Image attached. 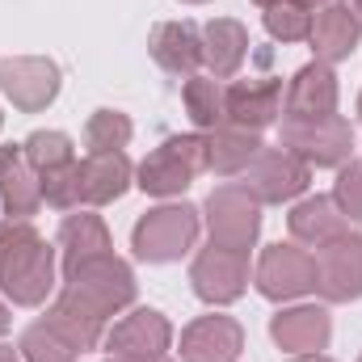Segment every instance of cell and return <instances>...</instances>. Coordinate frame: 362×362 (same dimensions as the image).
Here are the masks:
<instances>
[{"label": "cell", "instance_id": "obj_36", "mask_svg": "<svg viewBox=\"0 0 362 362\" xmlns=\"http://www.w3.org/2000/svg\"><path fill=\"white\" fill-rule=\"evenodd\" d=\"M295 4H303V8H325V4H333V0H295Z\"/></svg>", "mask_w": 362, "mask_h": 362}, {"label": "cell", "instance_id": "obj_16", "mask_svg": "<svg viewBox=\"0 0 362 362\" xmlns=\"http://www.w3.org/2000/svg\"><path fill=\"white\" fill-rule=\"evenodd\" d=\"M308 42H312V55H316L320 64L350 59L362 42V21L354 17V8H350L346 0H333V4H325V8L312 13V34H308Z\"/></svg>", "mask_w": 362, "mask_h": 362}, {"label": "cell", "instance_id": "obj_25", "mask_svg": "<svg viewBox=\"0 0 362 362\" xmlns=\"http://www.w3.org/2000/svg\"><path fill=\"white\" fill-rule=\"evenodd\" d=\"M0 206H4L8 219H30V215H38V206H42V181H38V173L25 165V156H21L13 169L0 173Z\"/></svg>", "mask_w": 362, "mask_h": 362}, {"label": "cell", "instance_id": "obj_24", "mask_svg": "<svg viewBox=\"0 0 362 362\" xmlns=\"http://www.w3.org/2000/svg\"><path fill=\"white\" fill-rule=\"evenodd\" d=\"M76 354H85V350H97L101 346V337H105V320L101 316H93L85 303H76L72 295H64L59 291V299L47 308V316H42Z\"/></svg>", "mask_w": 362, "mask_h": 362}, {"label": "cell", "instance_id": "obj_38", "mask_svg": "<svg viewBox=\"0 0 362 362\" xmlns=\"http://www.w3.org/2000/svg\"><path fill=\"white\" fill-rule=\"evenodd\" d=\"M346 4L354 8V17H358V21H362V0H346Z\"/></svg>", "mask_w": 362, "mask_h": 362}, {"label": "cell", "instance_id": "obj_18", "mask_svg": "<svg viewBox=\"0 0 362 362\" xmlns=\"http://www.w3.org/2000/svg\"><path fill=\"white\" fill-rule=\"evenodd\" d=\"M152 59L169 72V76H198L202 68V30L194 21H160L148 38Z\"/></svg>", "mask_w": 362, "mask_h": 362}, {"label": "cell", "instance_id": "obj_42", "mask_svg": "<svg viewBox=\"0 0 362 362\" xmlns=\"http://www.w3.org/2000/svg\"><path fill=\"white\" fill-rule=\"evenodd\" d=\"M358 122H362V93H358Z\"/></svg>", "mask_w": 362, "mask_h": 362}, {"label": "cell", "instance_id": "obj_17", "mask_svg": "<svg viewBox=\"0 0 362 362\" xmlns=\"http://www.w3.org/2000/svg\"><path fill=\"white\" fill-rule=\"evenodd\" d=\"M270 337L278 350L286 354H320L333 337V320L325 308L316 303H299V308H286L270 320Z\"/></svg>", "mask_w": 362, "mask_h": 362}, {"label": "cell", "instance_id": "obj_10", "mask_svg": "<svg viewBox=\"0 0 362 362\" xmlns=\"http://www.w3.org/2000/svg\"><path fill=\"white\" fill-rule=\"evenodd\" d=\"M316 291L325 303L362 299V232H346L316 249Z\"/></svg>", "mask_w": 362, "mask_h": 362}, {"label": "cell", "instance_id": "obj_22", "mask_svg": "<svg viewBox=\"0 0 362 362\" xmlns=\"http://www.w3.org/2000/svg\"><path fill=\"white\" fill-rule=\"evenodd\" d=\"M245 55H249V30L236 17H215L202 25V64L215 81L236 76Z\"/></svg>", "mask_w": 362, "mask_h": 362}, {"label": "cell", "instance_id": "obj_15", "mask_svg": "<svg viewBox=\"0 0 362 362\" xmlns=\"http://www.w3.org/2000/svg\"><path fill=\"white\" fill-rule=\"evenodd\" d=\"M245 350V329L232 316H198L181 333V362H236Z\"/></svg>", "mask_w": 362, "mask_h": 362}, {"label": "cell", "instance_id": "obj_31", "mask_svg": "<svg viewBox=\"0 0 362 362\" xmlns=\"http://www.w3.org/2000/svg\"><path fill=\"white\" fill-rule=\"evenodd\" d=\"M42 202L55 206V211H81V160L55 169V173H42Z\"/></svg>", "mask_w": 362, "mask_h": 362}, {"label": "cell", "instance_id": "obj_9", "mask_svg": "<svg viewBox=\"0 0 362 362\" xmlns=\"http://www.w3.org/2000/svg\"><path fill=\"white\" fill-rule=\"evenodd\" d=\"M59 64L47 55H8L0 59V93L21 110V114H38L59 97Z\"/></svg>", "mask_w": 362, "mask_h": 362}, {"label": "cell", "instance_id": "obj_33", "mask_svg": "<svg viewBox=\"0 0 362 362\" xmlns=\"http://www.w3.org/2000/svg\"><path fill=\"white\" fill-rule=\"evenodd\" d=\"M21 160V144H0V173Z\"/></svg>", "mask_w": 362, "mask_h": 362}, {"label": "cell", "instance_id": "obj_29", "mask_svg": "<svg viewBox=\"0 0 362 362\" xmlns=\"http://www.w3.org/2000/svg\"><path fill=\"white\" fill-rule=\"evenodd\" d=\"M21 358L25 362H76V350L47 325V320H34L25 333H21Z\"/></svg>", "mask_w": 362, "mask_h": 362}, {"label": "cell", "instance_id": "obj_20", "mask_svg": "<svg viewBox=\"0 0 362 362\" xmlns=\"http://www.w3.org/2000/svg\"><path fill=\"white\" fill-rule=\"evenodd\" d=\"M135 181V165L127 152H97L81 160V206H110Z\"/></svg>", "mask_w": 362, "mask_h": 362}, {"label": "cell", "instance_id": "obj_28", "mask_svg": "<svg viewBox=\"0 0 362 362\" xmlns=\"http://www.w3.org/2000/svg\"><path fill=\"white\" fill-rule=\"evenodd\" d=\"M135 135V122L122 114V110H93L89 127H85V144H89V156L97 152H122Z\"/></svg>", "mask_w": 362, "mask_h": 362}, {"label": "cell", "instance_id": "obj_23", "mask_svg": "<svg viewBox=\"0 0 362 362\" xmlns=\"http://www.w3.org/2000/svg\"><path fill=\"white\" fill-rule=\"evenodd\" d=\"M55 245H59V253H64V270H72V266H81V262H93V257L114 253V245H110V228H105V219L93 215V211H76V215H68V219L59 223Z\"/></svg>", "mask_w": 362, "mask_h": 362}, {"label": "cell", "instance_id": "obj_43", "mask_svg": "<svg viewBox=\"0 0 362 362\" xmlns=\"http://www.w3.org/2000/svg\"><path fill=\"white\" fill-rule=\"evenodd\" d=\"M0 122H4V114H0Z\"/></svg>", "mask_w": 362, "mask_h": 362}, {"label": "cell", "instance_id": "obj_4", "mask_svg": "<svg viewBox=\"0 0 362 362\" xmlns=\"http://www.w3.org/2000/svg\"><path fill=\"white\" fill-rule=\"evenodd\" d=\"M291 156H299L308 169H341L346 160H354V127L341 114L329 118H308V122H291L282 118V135H278Z\"/></svg>", "mask_w": 362, "mask_h": 362}, {"label": "cell", "instance_id": "obj_34", "mask_svg": "<svg viewBox=\"0 0 362 362\" xmlns=\"http://www.w3.org/2000/svg\"><path fill=\"white\" fill-rule=\"evenodd\" d=\"M0 362H25V358H21V350H8V346H0Z\"/></svg>", "mask_w": 362, "mask_h": 362}, {"label": "cell", "instance_id": "obj_40", "mask_svg": "<svg viewBox=\"0 0 362 362\" xmlns=\"http://www.w3.org/2000/svg\"><path fill=\"white\" fill-rule=\"evenodd\" d=\"M105 362H127V358H105ZM156 362H169V358H156Z\"/></svg>", "mask_w": 362, "mask_h": 362}, {"label": "cell", "instance_id": "obj_21", "mask_svg": "<svg viewBox=\"0 0 362 362\" xmlns=\"http://www.w3.org/2000/svg\"><path fill=\"white\" fill-rule=\"evenodd\" d=\"M202 144H206V169L215 177H240L253 165V156L266 148L257 131H245V127H232V122H223L215 131H202Z\"/></svg>", "mask_w": 362, "mask_h": 362}, {"label": "cell", "instance_id": "obj_39", "mask_svg": "<svg viewBox=\"0 0 362 362\" xmlns=\"http://www.w3.org/2000/svg\"><path fill=\"white\" fill-rule=\"evenodd\" d=\"M253 4H262V8H270V4H274V0H253Z\"/></svg>", "mask_w": 362, "mask_h": 362}, {"label": "cell", "instance_id": "obj_8", "mask_svg": "<svg viewBox=\"0 0 362 362\" xmlns=\"http://www.w3.org/2000/svg\"><path fill=\"white\" fill-rule=\"evenodd\" d=\"M110 358L127 362H156L169 354L173 346V325L156 312V308H131L105 337H101Z\"/></svg>", "mask_w": 362, "mask_h": 362}, {"label": "cell", "instance_id": "obj_37", "mask_svg": "<svg viewBox=\"0 0 362 362\" xmlns=\"http://www.w3.org/2000/svg\"><path fill=\"white\" fill-rule=\"evenodd\" d=\"M4 333H8V308L0 303V337H4Z\"/></svg>", "mask_w": 362, "mask_h": 362}, {"label": "cell", "instance_id": "obj_7", "mask_svg": "<svg viewBox=\"0 0 362 362\" xmlns=\"http://www.w3.org/2000/svg\"><path fill=\"white\" fill-rule=\"evenodd\" d=\"M249 253H240V249H219V245H211V249H202L198 257H194V266H189V286H194V295L202 299V303H211V308H223V303H236L245 291H249Z\"/></svg>", "mask_w": 362, "mask_h": 362}, {"label": "cell", "instance_id": "obj_19", "mask_svg": "<svg viewBox=\"0 0 362 362\" xmlns=\"http://www.w3.org/2000/svg\"><path fill=\"white\" fill-rule=\"evenodd\" d=\"M286 228H291L295 245L320 249V245H329V240L346 236V232H350V219L341 215V206L333 202V194H312V198H303V202H295V206H291Z\"/></svg>", "mask_w": 362, "mask_h": 362}, {"label": "cell", "instance_id": "obj_2", "mask_svg": "<svg viewBox=\"0 0 362 362\" xmlns=\"http://www.w3.org/2000/svg\"><path fill=\"white\" fill-rule=\"evenodd\" d=\"M64 295L85 303L93 316L110 320V316H118V312H127L135 303V270L114 253L93 257V262H81V266L64 270Z\"/></svg>", "mask_w": 362, "mask_h": 362}, {"label": "cell", "instance_id": "obj_35", "mask_svg": "<svg viewBox=\"0 0 362 362\" xmlns=\"http://www.w3.org/2000/svg\"><path fill=\"white\" fill-rule=\"evenodd\" d=\"M291 362H333V358H325V354H295Z\"/></svg>", "mask_w": 362, "mask_h": 362}, {"label": "cell", "instance_id": "obj_1", "mask_svg": "<svg viewBox=\"0 0 362 362\" xmlns=\"http://www.w3.org/2000/svg\"><path fill=\"white\" fill-rule=\"evenodd\" d=\"M0 291L17 308H38L55 291V249L30 219L0 223Z\"/></svg>", "mask_w": 362, "mask_h": 362}, {"label": "cell", "instance_id": "obj_13", "mask_svg": "<svg viewBox=\"0 0 362 362\" xmlns=\"http://www.w3.org/2000/svg\"><path fill=\"white\" fill-rule=\"evenodd\" d=\"M337 114V72L333 64H303L282 93V118L291 122H308V118H329Z\"/></svg>", "mask_w": 362, "mask_h": 362}, {"label": "cell", "instance_id": "obj_5", "mask_svg": "<svg viewBox=\"0 0 362 362\" xmlns=\"http://www.w3.org/2000/svg\"><path fill=\"white\" fill-rule=\"evenodd\" d=\"M206 173V144L202 135H169L139 169L135 185L152 198H173L181 189H189V181Z\"/></svg>", "mask_w": 362, "mask_h": 362}, {"label": "cell", "instance_id": "obj_26", "mask_svg": "<svg viewBox=\"0 0 362 362\" xmlns=\"http://www.w3.org/2000/svg\"><path fill=\"white\" fill-rule=\"evenodd\" d=\"M181 101H185V114L198 131L223 127V85L215 76H189L181 89Z\"/></svg>", "mask_w": 362, "mask_h": 362}, {"label": "cell", "instance_id": "obj_27", "mask_svg": "<svg viewBox=\"0 0 362 362\" xmlns=\"http://www.w3.org/2000/svg\"><path fill=\"white\" fill-rule=\"evenodd\" d=\"M21 156H25V165L42 177V173H55V169L72 165V160H76V148H72V135H64V131H34V135L21 144Z\"/></svg>", "mask_w": 362, "mask_h": 362}, {"label": "cell", "instance_id": "obj_3", "mask_svg": "<svg viewBox=\"0 0 362 362\" xmlns=\"http://www.w3.org/2000/svg\"><path fill=\"white\" fill-rule=\"evenodd\" d=\"M198 232H202V215L198 206L189 202H165L156 211H148L135 232H131V249L139 262L148 266H165V262H177L185 257L194 245H198Z\"/></svg>", "mask_w": 362, "mask_h": 362}, {"label": "cell", "instance_id": "obj_11", "mask_svg": "<svg viewBox=\"0 0 362 362\" xmlns=\"http://www.w3.org/2000/svg\"><path fill=\"white\" fill-rule=\"evenodd\" d=\"M253 282L274 303L299 299V295L316 291V253H308L299 245H270L253 270Z\"/></svg>", "mask_w": 362, "mask_h": 362}, {"label": "cell", "instance_id": "obj_14", "mask_svg": "<svg viewBox=\"0 0 362 362\" xmlns=\"http://www.w3.org/2000/svg\"><path fill=\"white\" fill-rule=\"evenodd\" d=\"M282 114V81L262 76V81H232L223 89V122L245 127V131H266Z\"/></svg>", "mask_w": 362, "mask_h": 362}, {"label": "cell", "instance_id": "obj_12", "mask_svg": "<svg viewBox=\"0 0 362 362\" xmlns=\"http://www.w3.org/2000/svg\"><path fill=\"white\" fill-rule=\"evenodd\" d=\"M240 185L266 206V202H291V198H299L308 185H312V169L299 160V156H291L286 148H262L257 156H253V165L240 173Z\"/></svg>", "mask_w": 362, "mask_h": 362}, {"label": "cell", "instance_id": "obj_44", "mask_svg": "<svg viewBox=\"0 0 362 362\" xmlns=\"http://www.w3.org/2000/svg\"><path fill=\"white\" fill-rule=\"evenodd\" d=\"M358 362H362V358H358Z\"/></svg>", "mask_w": 362, "mask_h": 362}, {"label": "cell", "instance_id": "obj_41", "mask_svg": "<svg viewBox=\"0 0 362 362\" xmlns=\"http://www.w3.org/2000/svg\"><path fill=\"white\" fill-rule=\"evenodd\" d=\"M181 4H206V0H181Z\"/></svg>", "mask_w": 362, "mask_h": 362}, {"label": "cell", "instance_id": "obj_30", "mask_svg": "<svg viewBox=\"0 0 362 362\" xmlns=\"http://www.w3.org/2000/svg\"><path fill=\"white\" fill-rule=\"evenodd\" d=\"M266 30L278 42H308V34H312V8H303L295 0H274L270 8H266Z\"/></svg>", "mask_w": 362, "mask_h": 362}, {"label": "cell", "instance_id": "obj_32", "mask_svg": "<svg viewBox=\"0 0 362 362\" xmlns=\"http://www.w3.org/2000/svg\"><path fill=\"white\" fill-rule=\"evenodd\" d=\"M333 202L350 223H362V160H346L333 181Z\"/></svg>", "mask_w": 362, "mask_h": 362}, {"label": "cell", "instance_id": "obj_6", "mask_svg": "<svg viewBox=\"0 0 362 362\" xmlns=\"http://www.w3.org/2000/svg\"><path fill=\"white\" fill-rule=\"evenodd\" d=\"M202 211H206L211 245H219V249H240V253H249V249L257 245V236H262V202H257L240 181L215 185Z\"/></svg>", "mask_w": 362, "mask_h": 362}]
</instances>
